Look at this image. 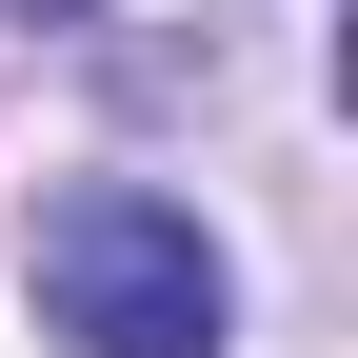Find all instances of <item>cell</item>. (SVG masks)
<instances>
[{
	"mask_svg": "<svg viewBox=\"0 0 358 358\" xmlns=\"http://www.w3.org/2000/svg\"><path fill=\"white\" fill-rule=\"evenodd\" d=\"M40 319H60L80 358H219V319H239V279H219V239L179 199H140V179H60L20 239Z\"/></svg>",
	"mask_w": 358,
	"mask_h": 358,
	"instance_id": "cell-1",
	"label": "cell"
},
{
	"mask_svg": "<svg viewBox=\"0 0 358 358\" xmlns=\"http://www.w3.org/2000/svg\"><path fill=\"white\" fill-rule=\"evenodd\" d=\"M40 20H60V0H40Z\"/></svg>",
	"mask_w": 358,
	"mask_h": 358,
	"instance_id": "cell-2",
	"label": "cell"
}]
</instances>
